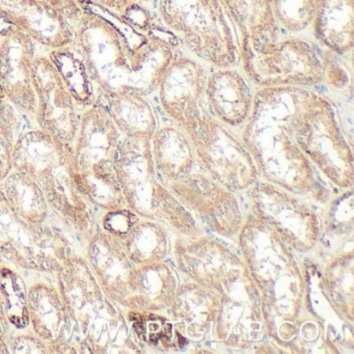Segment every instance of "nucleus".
Listing matches in <instances>:
<instances>
[{
	"instance_id": "f257e3e1",
	"label": "nucleus",
	"mask_w": 354,
	"mask_h": 354,
	"mask_svg": "<svg viewBox=\"0 0 354 354\" xmlns=\"http://www.w3.org/2000/svg\"><path fill=\"white\" fill-rule=\"evenodd\" d=\"M86 5L74 26V46L82 55L97 96L132 88L155 94L167 66L182 50L179 40L158 19L140 26Z\"/></svg>"
},
{
	"instance_id": "f03ea898",
	"label": "nucleus",
	"mask_w": 354,
	"mask_h": 354,
	"mask_svg": "<svg viewBox=\"0 0 354 354\" xmlns=\"http://www.w3.org/2000/svg\"><path fill=\"white\" fill-rule=\"evenodd\" d=\"M306 90L257 88L254 109L240 138L262 180L292 194L316 196L325 187L295 138V122Z\"/></svg>"
},
{
	"instance_id": "7ed1b4c3",
	"label": "nucleus",
	"mask_w": 354,
	"mask_h": 354,
	"mask_svg": "<svg viewBox=\"0 0 354 354\" xmlns=\"http://www.w3.org/2000/svg\"><path fill=\"white\" fill-rule=\"evenodd\" d=\"M13 169L34 180L49 206L88 240L95 232L94 210L74 181L72 146L39 128L24 132L14 146Z\"/></svg>"
},
{
	"instance_id": "20e7f679",
	"label": "nucleus",
	"mask_w": 354,
	"mask_h": 354,
	"mask_svg": "<svg viewBox=\"0 0 354 354\" xmlns=\"http://www.w3.org/2000/svg\"><path fill=\"white\" fill-rule=\"evenodd\" d=\"M122 138L100 101L82 109L72 145L74 181L93 207L104 211L127 208L115 174Z\"/></svg>"
},
{
	"instance_id": "39448f33",
	"label": "nucleus",
	"mask_w": 354,
	"mask_h": 354,
	"mask_svg": "<svg viewBox=\"0 0 354 354\" xmlns=\"http://www.w3.org/2000/svg\"><path fill=\"white\" fill-rule=\"evenodd\" d=\"M158 21L210 68L238 67V45L221 0H157Z\"/></svg>"
},
{
	"instance_id": "423d86ee",
	"label": "nucleus",
	"mask_w": 354,
	"mask_h": 354,
	"mask_svg": "<svg viewBox=\"0 0 354 354\" xmlns=\"http://www.w3.org/2000/svg\"><path fill=\"white\" fill-rule=\"evenodd\" d=\"M295 138L313 167L331 184L353 185V155L342 131L333 101L316 88H306L295 122Z\"/></svg>"
},
{
	"instance_id": "0eeeda50",
	"label": "nucleus",
	"mask_w": 354,
	"mask_h": 354,
	"mask_svg": "<svg viewBox=\"0 0 354 354\" xmlns=\"http://www.w3.org/2000/svg\"><path fill=\"white\" fill-rule=\"evenodd\" d=\"M115 174L127 208L138 216L165 218L179 229L192 227L181 203L157 175L150 140L122 138Z\"/></svg>"
},
{
	"instance_id": "6e6552de",
	"label": "nucleus",
	"mask_w": 354,
	"mask_h": 354,
	"mask_svg": "<svg viewBox=\"0 0 354 354\" xmlns=\"http://www.w3.org/2000/svg\"><path fill=\"white\" fill-rule=\"evenodd\" d=\"M238 67L256 88H317L323 82V49L304 37L281 35L240 57Z\"/></svg>"
},
{
	"instance_id": "1a4fd4ad",
	"label": "nucleus",
	"mask_w": 354,
	"mask_h": 354,
	"mask_svg": "<svg viewBox=\"0 0 354 354\" xmlns=\"http://www.w3.org/2000/svg\"><path fill=\"white\" fill-rule=\"evenodd\" d=\"M245 254L252 277L266 300V315L295 310L300 296V273L285 241L267 223L256 227L252 234L245 233Z\"/></svg>"
},
{
	"instance_id": "9d476101",
	"label": "nucleus",
	"mask_w": 354,
	"mask_h": 354,
	"mask_svg": "<svg viewBox=\"0 0 354 354\" xmlns=\"http://www.w3.org/2000/svg\"><path fill=\"white\" fill-rule=\"evenodd\" d=\"M185 134L198 167L231 192L248 190L258 181L256 162L241 138L211 117L205 107L194 127Z\"/></svg>"
},
{
	"instance_id": "9b49d317",
	"label": "nucleus",
	"mask_w": 354,
	"mask_h": 354,
	"mask_svg": "<svg viewBox=\"0 0 354 354\" xmlns=\"http://www.w3.org/2000/svg\"><path fill=\"white\" fill-rule=\"evenodd\" d=\"M68 254L65 236L44 223H28L0 194V256L28 270L57 272Z\"/></svg>"
},
{
	"instance_id": "f8f14e48",
	"label": "nucleus",
	"mask_w": 354,
	"mask_h": 354,
	"mask_svg": "<svg viewBox=\"0 0 354 354\" xmlns=\"http://www.w3.org/2000/svg\"><path fill=\"white\" fill-rule=\"evenodd\" d=\"M208 66L180 51L171 62L155 94L165 115L184 133L192 129L204 111Z\"/></svg>"
},
{
	"instance_id": "ddd939ff",
	"label": "nucleus",
	"mask_w": 354,
	"mask_h": 354,
	"mask_svg": "<svg viewBox=\"0 0 354 354\" xmlns=\"http://www.w3.org/2000/svg\"><path fill=\"white\" fill-rule=\"evenodd\" d=\"M248 190L254 210L279 237L298 250H308L318 237V223L313 211L295 194L264 180Z\"/></svg>"
},
{
	"instance_id": "4468645a",
	"label": "nucleus",
	"mask_w": 354,
	"mask_h": 354,
	"mask_svg": "<svg viewBox=\"0 0 354 354\" xmlns=\"http://www.w3.org/2000/svg\"><path fill=\"white\" fill-rule=\"evenodd\" d=\"M39 129L72 146L80 126V111L48 55H36L32 65Z\"/></svg>"
},
{
	"instance_id": "2eb2a0df",
	"label": "nucleus",
	"mask_w": 354,
	"mask_h": 354,
	"mask_svg": "<svg viewBox=\"0 0 354 354\" xmlns=\"http://www.w3.org/2000/svg\"><path fill=\"white\" fill-rule=\"evenodd\" d=\"M37 45L32 37L14 26L0 35V82L6 98L16 111L34 119L38 106L32 80Z\"/></svg>"
},
{
	"instance_id": "dca6fc26",
	"label": "nucleus",
	"mask_w": 354,
	"mask_h": 354,
	"mask_svg": "<svg viewBox=\"0 0 354 354\" xmlns=\"http://www.w3.org/2000/svg\"><path fill=\"white\" fill-rule=\"evenodd\" d=\"M28 314L32 331L45 342L49 353H86L84 337L55 287L42 281L30 286Z\"/></svg>"
},
{
	"instance_id": "f3484780",
	"label": "nucleus",
	"mask_w": 354,
	"mask_h": 354,
	"mask_svg": "<svg viewBox=\"0 0 354 354\" xmlns=\"http://www.w3.org/2000/svg\"><path fill=\"white\" fill-rule=\"evenodd\" d=\"M198 167L183 179L167 184V187L180 203L202 213L211 227L223 234H236L241 217L234 192Z\"/></svg>"
},
{
	"instance_id": "a211bd4d",
	"label": "nucleus",
	"mask_w": 354,
	"mask_h": 354,
	"mask_svg": "<svg viewBox=\"0 0 354 354\" xmlns=\"http://www.w3.org/2000/svg\"><path fill=\"white\" fill-rule=\"evenodd\" d=\"M203 106L229 128H242L252 115L256 86L239 67L211 68Z\"/></svg>"
},
{
	"instance_id": "6ab92c4d",
	"label": "nucleus",
	"mask_w": 354,
	"mask_h": 354,
	"mask_svg": "<svg viewBox=\"0 0 354 354\" xmlns=\"http://www.w3.org/2000/svg\"><path fill=\"white\" fill-rule=\"evenodd\" d=\"M57 273V291L84 337L109 300L84 257L69 252Z\"/></svg>"
},
{
	"instance_id": "aec40b11",
	"label": "nucleus",
	"mask_w": 354,
	"mask_h": 354,
	"mask_svg": "<svg viewBox=\"0 0 354 354\" xmlns=\"http://www.w3.org/2000/svg\"><path fill=\"white\" fill-rule=\"evenodd\" d=\"M0 17L49 50L73 44V26L41 0H0Z\"/></svg>"
},
{
	"instance_id": "412c9836",
	"label": "nucleus",
	"mask_w": 354,
	"mask_h": 354,
	"mask_svg": "<svg viewBox=\"0 0 354 354\" xmlns=\"http://www.w3.org/2000/svg\"><path fill=\"white\" fill-rule=\"evenodd\" d=\"M88 265L107 298L127 306L136 266L128 258L119 238L95 231L88 240Z\"/></svg>"
},
{
	"instance_id": "4be33fe9",
	"label": "nucleus",
	"mask_w": 354,
	"mask_h": 354,
	"mask_svg": "<svg viewBox=\"0 0 354 354\" xmlns=\"http://www.w3.org/2000/svg\"><path fill=\"white\" fill-rule=\"evenodd\" d=\"M217 315V333L232 346L246 345L263 324L260 298L252 281L241 277L223 290Z\"/></svg>"
},
{
	"instance_id": "5701e85b",
	"label": "nucleus",
	"mask_w": 354,
	"mask_h": 354,
	"mask_svg": "<svg viewBox=\"0 0 354 354\" xmlns=\"http://www.w3.org/2000/svg\"><path fill=\"white\" fill-rule=\"evenodd\" d=\"M221 1L237 39L238 59L272 44L281 36L271 11L272 0Z\"/></svg>"
},
{
	"instance_id": "b1692460",
	"label": "nucleus",
	"mask_w": 354,
	"mask_h": 354,
	"mask_svg": "<svg viewBox=\"0 0 354 354\" xmlns=\"http://www.w3.org/2000/svg\"><path fill=\"white\" fill-rule=\"evenodd\" d=\"M181 250L182 267L196 281L221 293L242 275L239 259L215 242L201 240Z\"/></svg>"
},
{
	"instance_id": "393cba45",
	"label": "nucleus",
	"mask_w": 354,
	"mask_h": 354,
	"mask_svg": "<svg viewBox=\"0 0 354 354\" xmlns=\"http://www.w3.org/2000/svg\"><path fill=\"white\" fill-rule=\"evenodd\" d=\"M100 101L123 138L151 140L158 128L156 111L150 96L132 88L99 94Z\"/></svg>"
},
{
	"instance_id": "a878e982",
	"label": "nucleus",
	"mask_w": 354,
	"mask_h": 354,
	"mask_svg": "<svg viewBox=\"0 0 354 354\" xmlns=\"http://www.w3.org/2000/svg\"><path fill=\"white\" fill-rule=\"evenodd\" d=\"M310 32L323 50L341 57L351 55L354 0H316V16Z\"/></svg>"
},
{
	"instance_id": "bb28decb",
	"label": "nucleus",
	"mask_w": 354,
	"mask_h": 354,
	"mask_svg": "<svg viewBox=\"0 0 354 354\" xmlns=\"http://www.w3.org/2000/svg\"><path fill=\"white\" fill-rule=\"evenodd\" d=\"M150 142L155 169L165 185L183 179L198 167L192 142L174 124L157 128Z\"/></svg>"
},
{
	"instance_id": "cd10ccee",
	"label": "nucleus",
	"mask_w": 354,
	"mask_h": 354,
	"mask_svg": "<svg viewBox=\"0 0 354 354\" xmlns=\"http://www.w3.org/2000/svg\"><path fill=\"white\" fill-rule=\"evenodd\" d=\"M177 292V279L169 266L160 263L136 267L131 294L126 308L138 312L158 310L171 306Z\"/></svg>"
},
{
	"instance_id": "c85d7f7f",
	"label": "nucleus",
	"mask_w": 354,
	"mask_h": 354,
	"mask_svg": "<svg viewBox=\"0 0 354 354\" xmlns=\"http://www.w3.org/2000/svg\"><path fill=\"white\" fill-rule=\"evenodd\" d=\"M221 293L216 290L207 289L189 283L176 292L171 308L176 318L188 325L187 333L198 339L206 333L208 327L216 320L221 308Z\"/></svg>"
},
{
	"instance_id": "c756f323",
	"label": "nucleus",
	"mask_w": 354,
	"mask_h": 354,
	"mask_svg": "<svg viewBox=\"0 0 354 354\" xmlns=\"http://www.w3.org/2000/svg\"><path fill=\"white\" fill-rule=\"evenodd\" d=\"M0 194L10 209L28 223L46 221L50 206L38 184L28 176L12 169L0 181Z\"/></svg>"
},
{
	"instance_id": "7c9ffc66",
	"label": "nucleus",
	"mask_w": 354,
	"mask_h": 354,
	"mask_svg": "<svg viewBox=\"0 0 354 354\" xmlns=\"http://www.w3.org/2000/svg\"><path fill=\"white\" fill-rule=\"evenodd\" d=\"M48 57L80 109H88L96 102L97 93L94 84L86 71L84 59L74 44L63 48L50 49Z\"/></svg>"
},
{
	"instance_id": "2f4dec72",
	"label": "nucleus",
	"mask_w": 354,
	"mask_h": 354,
	"mask_svg": "<svg viewBox=\"0 0 354 354\" xmlns=\"http://www.w3.org/2000/svg\"><path fill=\"white\" fill-rule=\"evenodd\" d=\"M120 241L136 267L160 262L169 250L167 234L158 223L151 221L138 219Z\"/></svg>"
},
{
	"instance_id": "473e14b6",
	"label": "nucleus",
	"mask_w": 354,
	"mask_h": 354,
	"mask_svg": "<svg viewBox=\"0 0 354 354\" xmlns=\"http://www.w3.org/2000/svg\"><path fill=\"white\" fill-rule=\"evenodd\" d=\"M0 296L9 324L19 330L28 328V289L21 275L7 266H0Z\"/></svg>"
},
{
	"instance_id": "72a5a7b5",
	"label": "nucleus",
	"mask_w": 354,
	"mask_h": 354,
	"mask_svg": "<svg viewBox=\"0 0 354 354\" xmlns=\"http://www.w3.org/2000/svg\"><path fill=\"white\" fill-rule=\"evenodd\" d=\"M271 11L281 35L301 36L312 28L316 0H272Z\"/></svg>"
},
{
	"instance_id": "f704fd0d",
	"label": "nucleus",
	"mask_w": 354,
	"mask_h": 354,
	"mask_svg": "<svg viewBox=\"0 0 354 354\" xmlns=\"http://www.w3.org/2000/svg\"><path fill=\"white\" fill-rule=\"evenodd\" d=\"M17 126L15 107L6 101L0 105V181L13 169V150L17 140Z\"/></svg>"
},
{
	"instance_id": "c9c22d12",
	"label": "nucleus",
	"mask_w": 354,
	"mask_h": 354,
	"mask_svg": "<svg viewBox=\"0 0 354 354\" xmlns=\"http://www.w3.org/2000/svg\"><path fill=\"white\" fill-rule=\"evenodd\" d=\"M133 329L138 339L151 345H158L162 343L167 347L173 337V326L165 318L153 314H142L138 310L131 313Z\"/></svg>"
},
{
	"instance_id": "e433bc0d",
	"label": "nucleus",
	"mask_w": 354,
	"mask_h": 354,
	"mask_svg": "<svg viewBox=\"0 0 354 354\" xmlns=\"http://www.w3.org/2000/svg\"><path fill=\"white\" fill-rule=\"evenodd\" d=\"M341 55L330 51L323 50V84L342 92L351 88V74L347 67L339 62Z\"/></svg>"
},
{
	"instance_id": "4c0bfd02",
	"label": "nucleus",
	"mask_w": 354,
	"mask_h": 354,
	"mask_svg": "<svg viewBox=\"0 0 354 354\" xmlns=\"http://www.w3.org/2000/svg\"><path fill=\"white\" fill-rule=\"evenodd\" d=\"M138 219H140L138 215L133 211L130 210L129 208H123L119 210L106 211L101 223H102L103 231L121 239L133 227Z\"/></svg>"
},
{
	"instance_id": "58836bf2",
	"label": "nucleus",
	"mask_w": 354,
	"mask_h": 354,
	"mask_svg": "<svg viewBox=\"0 0 354 354\" xmlns=\"http://www.w3.org/2000/svg\"><path fill=\"white\" fill-rule=\"evenodd\" d=\"M9 347L11 353L50 354L45 342L34 333L17 335L10 342Z\"/></svg>"
},
{
	"instance_id": "ea45409f",
	"label": "nucleus",
	"mask_w": 354,
	"mask_h": 354,
	"mask_svg": "<svg viewBox=\"0 0 354 354\" xmlns=\"http://www.w3.org/2000/svg\"><path fill=\"white\" fill-rule=\"evenodd\" d=\"M41 1H44L45 3L59 12L73 28L82 16L84 7L88 5L80 0H41Z\"/></svg>"
},
{
	"instance_id": "a19ab883",
	"label": "nucleus",
	"mask_w": 354,
	"mask_h": 354,
	"mask_svg": "<svg viewBox=\"0 0 354 354\" xmlns=\"http://www.w3.org/2000/svg\"><path fill=\"white\" fill-rule=\"evenodd\" d=\"M80 1H84L101 11L107 12L123 19L127 17L130 10L133 7L128 0H80Z\"/></svg>"
},
{
	"instance_id": "79ce46f5",
	"label": "nucleus",
	"mask_w": 354,
	"mask_h": 354,
	"mask_svg": "<svg viewBox=\"0 0 354 354\" xmlns=\"http://www.w3.org/2000/svg\"><path fill=\"white\" fill-rule=\"evenodd\" d=\"M11 325L8 322L6 317L5 308H3V299L0 296V342L9 344V331Z\"/></svg>"
},
{
	"instance_id": "37998d69",
	"label": "nucleus",
	"mask_w": 354,
	"mask_h": 354,
	"mask_svg": "<svg viewBox=\"0 0 354 354\" xmlns=\"http://www.w3.org/2000/svg\"><path fill=\"white\" fill-rule=\"evenodd\" d=\"M131 5L142 6L147 7L150 3H154L155 0H128Z\"/></svg>"
},
{
	"instance_id": "c03bdc74",
	"label": "nucleus",
	"mask_w": 354,
	"mask_h": 354,
	"mask_svg": "<svg viewBox=\"0 0 354 354\" xmlns=\"http://www.w3.org/2000/svg\"><path fill=\"white\" fill-rule=\"evenodd\" d=\"M8 353H11V351H10L9 344L5 343V342H0V354Z\"/></svg>"
},
{
	"instance_id": "a18cd8bd",
	"label": "nucleus",
	"mask_w": 354,
	"mask_h": 354,
	"mask_svg": "<svg viewBox=\"0 0 354 354\" xmlns=\"http://www.w3.org/2000/svg\"><path fill=\"white\" fill-rule=\"evenodd\" d=\"M7 101V98H6L5 91H3V84H1V82H0V105L3 104V103Z\"/></svg>"
},
{
	"instance_id": "49530a36",
	"label": "nucleus",
	"mask_w": 354,
	"mask_h": 354,
	"mask_svg": "<svg viewBox=\"0 0 354 354\" xmlns=\"http://www.w3.org/2000/svg\"><path fill=\"white\" fill-rule=\"evenodd\" d=\"M0 259H1V256H0Z\"/></svg>"
}]
</instances>
